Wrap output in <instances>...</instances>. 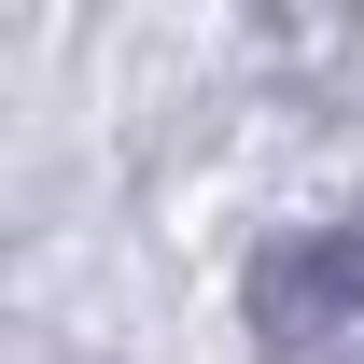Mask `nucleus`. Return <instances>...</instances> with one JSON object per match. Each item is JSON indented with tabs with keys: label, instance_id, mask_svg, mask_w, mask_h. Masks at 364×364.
<instances>
[{
	"label": "nucleus",
	"instance_id": "f257e3e1",
	"mask_svg": "<svg viewBox=\"0 0 364 364\" xmlns=\"http://www.w3.org/2000/svg\"><path fill=\"white\" fill-rule=\"evenodd\" d=\"M364 322V225H309L252 267V336L267 350H322Z\"/></svg>",
	"mask_w": 364,
	"mask_h": 364
}]
</instances>
